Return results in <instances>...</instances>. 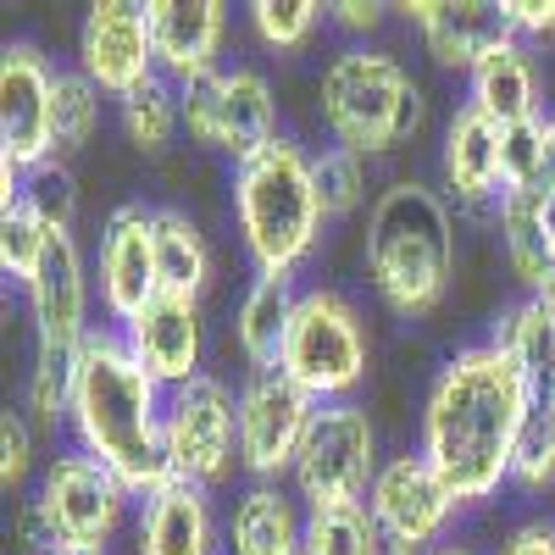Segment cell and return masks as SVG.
<instances>
[{
    "label": "cell",
    "instance_id": "obj_1",
    "mask_svg": "<svg viewBox=\"0 0 555 555\" xmlns=\"http://www.w3.org/2000/svg\"><path fill=\"white\" fill-rule=\"evenodd\" d=\"M539 405L533 384L500 345H461L428 389L423 405V450L444 478L455 505H483L512 483V455L528 411Z\"/></svg>",
    "mask_w": 555,
    "mask_h": 555
},
{
    "label": "cell",
    "instance_id": "obj_2",
    "mask_svg": "<svg viewBox=\"0 0 555 555\" xmlns=\"http://www.w3.org/2000/svg\"><path fill=\"white\" fill-rule=\"evenodd\" d=\"M73 450L112 467L139 500L172 478L167 467V389L133 361L122 334H95L78 356L73 405H67Z\"/></svg>",
    "mask_w": 555,
    "mask_h": 555
},
{
    "label": "cell",
    "instance_id": "obj_3",
    "mask_svg": "<svg viewBox=\"0 0 555 555\" xmlns=\"http://www.w3.org/2000/svg\"><path fill=\"white\" fill-rule=\"evenodd\" d=\"M366 278L395 317H428L455 272V217L444 190L400 178L366 211Z\"/></svg>",
    "mask_w": 555,
    "mask_h": 555
},
{
    "label": "cell",
    "instance_id": "obj_4",
    "mask_svg": "<svg viewBox=\"0 0 555 555\" xmlns=\"http://www.w3.org/2000/svg\"><path fill=\"white\" fill-rule=\"evenodd\" d=\"M234 222L256 272H278V278L300 272V261L322 240V222H328L306 145H295L284 133L261 156L234 167Z\"/></svg>",
    "mask_w": 555,
    "mask_h": 555
},
{
    "label": "cell",
    "instance_id": "obj_5",
    "mask_svg": "<svg viewBox=\"0 0 555 555\" xmlns=\"http://www.w3.org/2000/svg\"><path fill=\"white\" fill-rule=\"evenodd\" d=\"M322 122H328L334 145L356 156H389L411 145L428 122V101L389 51H366V44H345V51L322 67Z\"/></svg>",
    "mask_w": 555,
    "mask_h": 555
},
{
    "label": "cell",
    "instance_id": "obj_6",
    "mask_svg": "<svg viewBox=\"0 0 555 555\" xmlns=\"http://www.w3.org/2000/svg\"><path fill=\"white\" fill-rule=\"evenodd\" d=\"M284 373L317 400H350L373 366V334H366L361 311L339 289H300L289 339H284Z\"/></svg>",
    "mask_w": 555,
    "mask_h": 555
},
{
    "label": "cell",
    "instance_id": "obj_7",
    "mask_svg": "<svg viewBox=\"0 0 555 555\" xmlns=\"http://www.w3.org/2000/svg\"><path fill=\"white\" fill-rule=\"evenodd\" d=\"M378 467L384 461H378L373 416L356 400H328V405H317L311 428H306L289 489L300 494L306 512H317V505H356V500H366Z\"/></svg>",
    "mask_w": 555,
    "mask_h": 555
},
{
    "label": "cell",
    "instance_id": "obj_8",
    "mask_svg": "<svg viewBox=\"0 0 555 555\" xmlns=\"http://www.w3.org/2000/svg\"><path fill=\"white\" fill-rule=\"evenodd\" d=\"M167 467L183 483L217 489L240 467V389L201 373L167 389Z\"/></svg>",
    "mask_w": 555,
    "mask_h": 555
},
{
    "label": "cell",
    "instance_id": "obj_9",
    "mask_svg": "<svg viewBox=\"0 0 555 555\" xmlns=\"http://www.w3.org/2000/svg\"><path fill=\"white\" fill-rule=\"evenodd\" d=\"M139 494L112 473L101 467L95 455L83 450H62L51 467H44L39 478V494H34V512L44 517V528H51L56 550L62 544H78V550H106L128 517V505Z\"/></svg>",
    "mask_w": 555,
    "mask_h": 555
},
{
    "label": "cell",
    "instance_id": "obj_10",
    "mask_svg": "<svg viewBox=\"0 0 555 555\" xmlns=\"http://www.w3.org/2000/svg\"><path fill=\"white\" fill-rule=\"evenodd\" d=\"M317 416V400L284 373L261 366L240 384V467L250 483H278L295 473V455L306 444V428Z\"/></svg>",
    "mask_w": 555,
    "mask_h": 555
},
{
    "label": "cell",
    "instance_id": "obj_11",
    "mask_svg": "<svg viewBox=\"0 0 555 555\" xmlns=\"http://www.w3.org/2000/svg\"><path fill=\"white\" fill-rule=\"evenodd\" d=\"M366 512H373L389 555H434L461 505L444 489V478L428 467V455L405 450L378 467L373 489H366Z\"/></svg>",
    "mask_w": 555,
    "mask_h": 555
},
{
    "label": "cell",
    "instance_id": "obj_12",
    "mask_svg": "<svg viewBox=\"0 0 555 555\" xmlns=\"http://www.w3.org/2000/svg\"><path fill=\"white\" fill-rule=\"evenodd\" d=\"M78 73L101 89L106 101L133 95L151 83L156 67V39H151V7L133 0H95L78 28Z\"/></svg>",
    "mask_w": 555,
    "mask_h": 555
},
{
    "label": "cell",
    "instance_id": "obj_13",
    "mask_svg": "<svg viewBox=\"0 0 555 555\" xmlns=\"http://www.w3.org/2000/svg\"><path fill=\"white\" fill-rule=\"evenodd\" d=\"M51 101H56V67L34 44H7V56H0V172H34L56 162Z\"/></svg>",
    "mask_w": 555,
    "mask_h": 555
},
{
    "label": "cell",
    "instance_id": "obj_14",
    "mask_svg": "<svg viewBox=\"0 0 555 555\" xmlns=\"http://www.w3.org/2000/svg\"><path fill=\"white\" fill-rule=\"evenodd\" d=\"M95 284H101V306L128 322L139 317L156 295V206L122 201L106 222H101V250H95Z\"/></svg>",
    "mask_w": 555,
    "mask_h": 555
},
{
    "label": "cell",
    "instance_id": "obj_15",
    "mask_svg": "<svg viewBox=\"0 0 555 555\" xmlns=\"http://www.w3.org/2000/svg\"><path fill=\"white\" fill-rule=\"evenodd\" d=\"M122 345L133 350V361L162 384L178 389L201 378V361H206V317L201 300H183V295H156L139 317L122 322Z\"/></svg>",
    "mask_w": 555,
    "mask_h": 555
},
{
    "label": "cell",
    "instance_id": "obj_16",
    "mask_svg": "<svg viewBox=\"0 0 555 555\" xmlns=\"http://www.w3.org/2000/svg\"><path fill=\"white\" fill-rule=\"evenodd\" d=\"M439 178H444V201L455 211H494L505 183H500V128L473 112V106H455L444 133H439Z\"/></svg>",
    "mask_w": 555,
    "mask_h": 555
},
{
    "label": "cell",
    "instance_id": "obj_17",
    "mask_svg": "<svg viewBox=\"0 0 555 555\" xmlns=\"http://www.w3.org/2000/svg\"><path fill=\"white\" fill-rule=\"evenodd\" d=\"M400 12L423 34L428 56L439 67H455V73H473L494 44L512 39V23H505L500 0H411Z\"/></svg>",
    "mask_w": 555,
    "mask_h": 555
},
{
    "label": "cell",
    "instance_id": "obj_18",
    "mask_svg": "<svg viewBox=\"0 0 555 555\" xmlns=\"http://www.w3.org/2000/svg\"><path fill=\"white\" fill-rule=\"evenodd\" d=\"M133 550L139 555H217L222 528L211 512V489L183 483V478H167L162 489H151L133 517Z\"/></svg>",
    "mask_w": 555,
    "mask_h": 555
},
{
    "label": "cell",
    "instance_id": "obj_19",
    "mask_svg": "<svg viewBox=\"0 0 555 555\" xmlns=\"http://www.w3.org/2000/svg\"><path fill=\"white\" fill-rule=\"evenodd\" d=\"M151 39H156L162 78L190 83L201 73H217L222 39H228V7L222 0H151Z\"/></svg>",
    "mask_w": 555,
    "mask_h": 555
},
{
    "label": "cell",
    "instance_id": "obj_20",
    "mask_svg": "<svg viewBox=\"0 0 555 555\" xmlns=\"http://www.w3.org/2000/svg\"><path fill=\"white\" fill-rule=\"evenodd\" d=\"M222 555H306V505L284 483H245L222 528Z\"/></svg>",
    "mask_w": 555,
    "mask_h": 555
},
{
    "label": "cell",
    "instance_id": "obj_21",
    "mask_svg": "<svg viewBox=\"0 0 555 555\" xmlns=\"http://www.w3.org/2000/svg\"><path fill=\"white\" fill-rule=\"evenodd\" d=\"M467 106L483 112L494 128L533 122L539 117V73L522 39H505L467 73Z\"/></svg>",
    "mask_w": 555,
    "mask_h": 555
},
{
    "label": "cell",
    "instance_id": "obj_22",
    "mask_svg": "<svg viewBox=\"0 0 555 555\" xmlns=\"http://www.w3.org/2000/svg\"><path fill=\"white\" fill-rule=\"evenodd\" d=\"M295 306H300L295 278H278V272H256L250 278V289L240 295V311H234V339H240V356L250 361V373L284 361Z\"/></svg>",
    "mask_w": 555,
    "mask_h": 555
},
{
    "label": "cell",
    "instance_id": "obj_23",
    "mask_svg": "<svg viewBox=\"0 0 555 555\" xmlns=\"http://www.w3.org/2000/svg\"><path fill=\"white\" fill-rule=\"evenodd\" d=\"M489 345H500L505 356H512L517 373L544 400L555 389V295H522L517 306H505L494 317Z\"/></svg>",
    "mask_w": 555,
    "mask_h": 555
},
{
    "label": "cell",
    "instance_id": "obj_24",
    "mask_svg": "<svg viewBox=\"0 0 555 555\" xmlns=\"http://www.w3.org/2000/svg\"><path fill=\"white\" fill-rule=\"evenodd\" d=\"M500 222V245L505 261L522 278L528 295H555V256L544 240V190H517V195H500L494 206Z\"/></svg>",
    "mask_w": 555,
    "mask_h": 555
},
{
    "label": "cell",
    "instance_id": "obj_25",
    "mask_svg": "<svg viewBox=\"0 0 555 555\" xmlns=\"http://www.w3.org/2000/svg\"><path fill=\"white\" fill-rule=\"evenodd\" d=\"M272 139H284V133H278V101H272L267 73L234 67L222 83V151L240 167V162L261 156Z\"/></svg>",
    "mask_w": 555,
    "mask_h": 555
},
{
    "label": "cell",
    "instance_id": "obj_26",
    "mask_svg": "<svg viewBox=\"0 0 555 555\" xmlns=\"http://www.w3.org/2000/svg\"><path fill=\"white\" fill-rule=\"evenodd\" d=\"M156 278H162V295H183V300H201L211 284V245L201 222L178 206H156Z\"/></svg>",
    "mask_w": 555,
    "mask_h": 555
},
{
    "label": "cell",
    "instance_id": "obj_27",
    "mask_svg": "<svg viewBox=\"0 0 555 555\" xmlns=\"http://www.w3.org/2000/svg\"><path fill=\"white\" fill-rule=\"evenodd\" d=\"M117 122H122V139L139 151V156H162L178 128H183V112H178V83L172 78H151V83H139L133 95L117 101Z\"/></svg>",
    "mask_w": 555,
    "mask_h": 555
},
{
    "label": "cell",
    "instance_id": "obj_28",
    "mask_svg": "<svg viewBox=\"0 0 555 555\" xmlns=\"http://www.w3.org/2000/svg\"><path fill=\"white\" fill-rule=\"evenodd\" d=\"M101 89L78 67H56V101H51V151L56 162H73L101 128Z\"/></svg>",
    "mask_w": 555,
    "mask_h": 555
},
{
    "label": "cell",
    "instance_id": "obj_29",
    "mask_svg": "<svg viewBox=\"0 0 555 555\" xmlns=\"http://www.w3.org/2000/svg\"><path fill=\"white\" fill-rule=\"evenodd\" d=\"M306 555H389V550L366 500H356V505H317V512H306Z\"/></svg>",
    "mask_w": 555,
    "mask_h": 555
},
{
    "label": "cell",
    "instance_id": "obj_30",
    "mask_svg": "<svg viewBox=\"0 0 555 555\" xmlns=\"http://www.w3.org/2000/svg\"><path fill=\"white\" fill-rule=\"evenodd\" d=\"M51 240H56V228L34 206L0 201V267H7L12 284H23V289L34 284V272L44 267V256H51Z\"/></svg>",
    "mask_w": 555,
    "mask_h": 555
},
{
    "label": "cell",
    "instance_id": "obj_31",
    "mask_svg": "<svg viewBox=\"0 0 555 555\" xmlns=\"http://www.w3.org/2000/svg\"><path fill=\"white\" fill-rule=\"evenodd\" d=\"M7 201H23L34 206L56 234H73V217H78V183L67 172V162H44L34 172H17V183L7 190Z\"/></svg>",
    "mask_w": 555,
    "mask_h": 555
},
{
    "label": "cell",
    "instance_id": "obj_32",
    "mask_svg": "<svg viewBox=\"0 0 555 555\" xmlns=\"http://www.w3.org/2000/svg\"><path fill=\"white\" fill-rule=\"evenodd\" d=\"M322 12L328 7H317V0H256L245 17H250V34L267 51H300V44H311Z\"/></svg>",
    "mask_w": 555,
    "mask_h": 555
},
{
    "label": "cell",
    "instance_id": "obj_33",
    "mask_svg": "<svg viewBox=\"0 0 555 555\" xmlns=\"http://www.w3.org/2000/svg\"><path fill=\"white\" fill-rule=\"evenodd\" d=\"M512 483L528 489V494H550L555 489V416L550 405L539 400L522 423V439H517V455H512Z\"/></svg>",
    "mask_w": 555,
    "mask_h": 555
},
{
    "label": "cell",
    "instance_id": "obj_34",
    "mask_svg": "<svg viewBox=\"0 0 555 555\" xmlns=\"http://www.w3.org/2000/svg\"><path fill=\"white\" fill-rule=\"evenodd\" d=\"M311 172H317V195H322V211L328 217H350L366 201V156L328 145L322 156H311Z\"/></svg>",
    "mask_w": 555,
    "mask_h": 555
},
{
    "label": "cell",
    "instance_id": "obj_35",
    "mask_svg": "<svg viewBox=\"0 0 555 555\" xmlns=\"http://www.w3.org/2000/svg\"><path fill=\"white\" fill-rule=\"evenodd\" d=\"M500 183L505 195L544 190V117L500 128Z\"/></svg>",
    "mask_w": 555,
    "mask_h": 555
},
{
    "label": "cell",
    "instance_id": "obj_36",
    "mask_svg": "<svg viewBox=\"0 0 555 555\" xmlns=\"http://www.w3.org/2000/svg\"><path fill=\"white\" fill-rule=\"evenodd\" d=\"M222 83L228 73H201L190 83H178V112H183V133L190 145H206V151H222Z\"/></svg>",
    "mask_w": 555,
    "mask_h": 555
},
{
    "label": "cell",
    "instance_id": "obj_37",
    "mask_svg": "<svg viewBox=\"0 0 555 555\" xmlns=\"http://www.w3.org/2000/svg\"><path fill=\"white\" fill-rule=\"evenodd\" d=\"M28 467H34V423L23 411H7L0 416V489L17 494Z\"/></svg>",
    "mask_w": 555,
    "mask_h": 555
},
{
    "label": "cell",
    "instance_id": "obj_38",
    "mask_svg": "<svg viewBox=\"0 0 555 555\" xmlns=\"http://www.w3.org/2000/svg\"><path fill=\"white\" fill-rule=\"evenodd\" d=\"M505 23H512V39H544L555 34V0H500Z\"/></svg>",
    "mask_w": 555,
    "mask_h": 555
},
{
    "label": "cell",
    "instance_id": "obj_39",
    "mask_svg": "<svg viewBox=\"0 0 555 555\" xmlns=\"http://www.w3.org/2000/svg\"><path fill=\"white\" fill-rule=\"evenodd\" d=\"M500 555H555V517H528L500 539Z\"/></svg>",
    "mask_w": 555,
    "mask_h": 555
},
{
    "label": "cell",
    "instance_id": "obj_40",
    "mask_svg": "<svg viewBox=\"0 0 555 555\" xmlns=\"http://www.w3.org/2000/svg\"><path fill=\"white\" fill-rule=\"evenodd\" d=\"M384 17H389V7H378V0H334L328 7V23L339 34H373V28H384Z\"/></svg>",
    "mask_w": 555,
    "mask_h": 555
},
{
    "label": "cell",
    "instance_id": "obj_41",
    "mask_svg": "<svg viewBox=\"0 0 555 555\" xmlns=\"http://www.w3.org/2000/svg\"><path fill=\"white\" fill-rule=\"evenodd\" d=\"M555 183V112L544 117V190Z\"/></svg>",
    "mask_w": 555,
    "mask_h": 555
},
{
    "label": "cell",
    "instance_id": "obj_42",
    "mask_svg": "<svg viewBox=\"0 0 555 555\" xmlns=\"http://www.w3.org/2000/svg\"><path fill=\"white\" fill-rule=\"evenodd\" d=\"M544 240H550V256H555V183L544 190Z\"/></svg>",
    "mask_w": 555,
    "mask_h": 555
},
{
    "label": "cell",
    "instance_id": "obj_43",
    "mask_svg": "<svg viewBox=\"0 0 555 555\" xmlns=\"http://www.w3.org/2000/svg\"><path fill=\"white\" fill-rule=\"evenodd\" d=\"M434 555H478V550H473V544H450V539H444V544H439Z\"/></svg>",
    "mask_w": 555,
    "mask_h": 555
},
{
    "label": "cell",
    "instance_id": "obj_44",
    "mask_svg": "<svg viewBox=\"0 0 555 555\" xmlns=\"http://www.w3.org/2000/svg\"><path fill=\"white\" fill-rule=\"evenodd\" d=\"M51 555H106V550H78V544H62V550H51Z\"/></svg>",
    "mask_w": 555,
    "mask_h": 555
},
{
    "label": "cell",
    "instance_id": "obj_45",
    "mask_svg": "<svg viewBox=\"0 0 555 555\" xmlns=\"http://www.w3.org/2000/svg\"><path fill=\"white\" fill-rule=\"evenodd\" d=\"M544 405H550V416H555V389H550V395H544Z\"/></svg>",
    "mask_w": 555,
    "mask_h": 555
}]
</instances>
